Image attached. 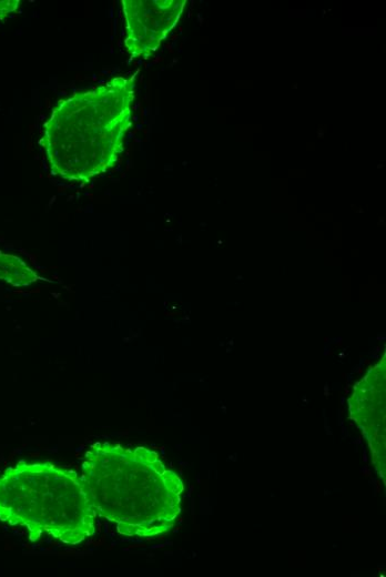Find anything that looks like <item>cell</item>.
<instances>
[{
    "label": "cell",
    "instance_id": "6da1fadb",
    "mask_svg": "<svg viewBox=\"0 0 386 577\" xmlns=\"http://www.w3.org/2000/svg\"><path fill=\"white\" fill-rule=\"evenodd\" d=\"M80 477L96 515L122 535H161L180 513L182 480L145 447L95 443L84 455Z\"/></svg>",
    "mask_w": 386,
    "mask_h": 577
},
{
    "label": "cell",
    "instance_id": "7a4b0ae2",
    "mask_svg": "<svg viewBox=\"0 0 386 577\" xmlns=\"http://www.w3.org/2000/svg\"><path fill=\"white\" fill-rule=\"evenodd\" d=\"M133 100V80L122 77L60 100L40 141L52 174L89 182L112 169L131 126Z\"/></svg>",
    "mask_w": 386,
    "mask_h": 577
},
{
    "label": "cell",
    "instance_id": "3957f363",
    "mask_svg": "<svg viewBox=\"0 0 386 577\" xmlns=\"http://www.w3.org/2000/svg\"><path fill=\"white\" fill-rule=\"evenodd\" d=\"M95 517L81 477L68 468L19 462L0 475V520L24 527L32 541L47 534L80 544L94 534Z\"/></svg>",
    "mask_w": 386,
    "mask_h": 577
},
{
    "label": "cell",
    "instance_id": "277c9868",
    "mask_svg": "<svg viewBox=\"0 0 386 577\" xmlns=\"http://www.w3.org/2000/svg\"><path fill=\"white\" fill-rule=\"evenodd\" d=\"M184 0H122L124 45L132 58L148 59L175 27Z\"/></svg>",
    "mask_w": 386,
    "mask_h": 577
},
{
    "label": "cell",
    "instance_id": "5b68a950",
    "mask_svg": "<svg viewBox=\"0 0 386 577\" xmlns=\"http://www.w3.org/2000/svg\"><path fill=\"white\" fill-rule=\"evenodd\" d=\"M349 402L352 418L365 435L374 464L385 475V358L372 367L354 387Z\"/></svg>",
    "mask_w": 386,
    "mask_h": 577
},
{
    "label": "cell",
    "instance_id": "8992f818",
    "mask_svg": "<svg viewBox=\"0 0 386 577\" xmlns=\"http://www.w3.org/2000/svg\"><path fill=\"white\" fill-rule=\"evenodd\" d=\"M0 280L13 286H28L38 275L21 259L0 252Z\"/></svg>",
    "mask_w": 386,
    "mask_h": 577
}]
</instances>
